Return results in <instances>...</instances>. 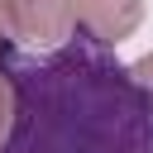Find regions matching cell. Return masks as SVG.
<instances>
[{
    "label": "cell",
    "mask_w": 153,
    "mask_h": 153,
    "mask_svg": "<svg viewBox=\"0 0 153 153\" xmlns=\"http://www.w3.org/2000/svg\"><path fill=\"white\" fill-rule=\"evenodd\" d=\"M14 129L0 153H153V91L115 48L72 33L57 48H0Z\"/></svg>",
    "instance_id": "cell-1"
},
{
    "label": "cell",
    "mask_w": 153,
    "mask_h": 153,
    "mask_svg": "<svg viewBox=\"0 0 153 153\" xmlns=\"http://www.w3.org/2000/svg\"><path fill=\"white\" fill-rule=\"evenodd\" d=\"M5 33L19 48H57L76 33V0H5Z\"/></svg>",
    "instance_id": "cell-2"
},
{
    "label": "cell",
    "mask_w": 153,
    "mask_h": 153,
    "mask_svg": "<svg viewBox=\"0 0 153 153\" xmlns=\"http://www.w3.org/2000/svg\"><path fill=\"white\" fill-rule=\"evenodd\" d=\"M143 14H148V0H76V33L115 48L139 33Z\"/></svg>",
    "instance_id": "cell-3"
},
{
    "label": "cell",
    "mask_w": 153,
    "mask_h": 153,
    "mask_svg": "<svg viewBox=\"0 0 153 153\" xmlns=\"http://www.w3.org/2000/svg\"><path fill=\"white\" fill-rule=\"evenodd\" d=\"M10 129H14V86H10V76L0 72V148H5Z\"/></svg>",
    "instance_id": "cell-4"
},
{
    "label": "cell",
    "mask_w": 153,
    "mask_h": 153,
    "mask_svg": "<svg viewBox=\"0 0 153 153\" xmlns=\"http://www.w3.org/2000/svg\"><path fill=\"white\" fill-rule=\"evenodd\" d=\"M129 67H134V76L153 91V53H143V57H139V62H129Z\"/></svg>",
    "instance_id": "cell-5"
},
{
    "label": "cell",
    "mask_w": 153,
    "mask_h": 153,
    "mask_svg": "<svg viewBox=\"0 0 153 153\" xmlns=\"http://www.w3.org/2000/svg\"><path fill=\"white\" fill-rule=\"evenodd\" d=\"M10 43V33H5V0H0V48Z\"/></svg>",
    "instance_id": "cell-6"
}]
</instances>
